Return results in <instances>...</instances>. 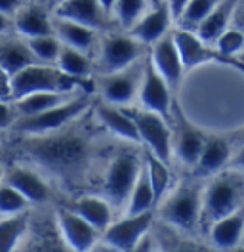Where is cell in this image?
I'll use <instances>...</instances> for the list:
<instances>
[{
  "label": "cell",
  "instance_id": "obj_47",
  "mask_svg": "<svg viewBox=\"0 0 244 252\" xmlns=\"http://www.w3.org/2000/svg\"><path fill=\"white\" fill-rule=\"evenodd\" d=\"M42 2H44L46 6H48V8L52 10V12H54V10L58 8V6H61V4H65L67 0H42Z\"/></svg>",
  "mask_w": 244,
  "mask_h": 252
},
{
  "label": "cell",
  "instance_id": "obj_21",
  "mask_svg": "<svg viewBox=\"0 0 244 252\" xmlns=\"http://www.w3.org/2000/svg\"><path fill=\"white\" fill-rule=\"evenodd\" d=\"M93 115H95L97 123L103 126L111 136L119 138L122 142L139 143L137 128L124 107H115V105H109L103 101H97L93 107Z\"/></svg>",
  "mask_w": 244,
  "mask_h": 252
},
{
  "label": "cell",
  "instance_id": "obj_24",
  "mask_svg": "<svg viewBox=\"0 0 244 252\" xmlns=\"http://www.w3.org/2000/svg\"><path fill=\"white\" fill-rule=\"evenodd\" d=\"M237 4H239V0H223L202 19V23L195 29V32L204 44L214 48L217 38L233 25V16L237 10Z\"/></svg>",
  "mask_w": 244,
  "mask_h": 252
},
{
  "label": "cell",
  "instance_id": "obj_52",
  "mask_svg": "<svg viewBox=\"0 0 244 252\" xmlns=\"http://www.w3.org/2000/svg\"><path fill=\"white\" fill-rule=\"evenodd\" d=\"M235 60H239V62H241V63H244V52H243V54H241V56H237Z\"/></svg>",
  "mask_w": 244,
  "mask_h": 252
},
{
  "label": "cell",
  "instance_id": "obj_6",
  "mask_svg": "<svg viewBox=\"0 0 244 252\" xmlns=\"http://www.w3.org/2000/svg\"><path fill=\"white\" fill-rule=\"evenodd\" d=\"M143 158L136 157L130 151H121L111 158L109 168L103 178V193L113 206H126L130 193L136 186L141 172Z\"/></svg>",
  "mask_w": 244,
  "mask_h": 252
},
{
  "label": "cell",
  "instance_id": "obj_23",
  "mask_svg": "<svg viewBox=\"0 0 244 252\" xmlns=\"http://www.w3.org/2000/svg\"><path fill=\"white\" fill-rule=\"evenodd\" d=\"M54 34L58 36L63 46H69L78 52H84L90 56V52H93L99 46V34L93 29H88L84 25H78L73 21L61 19V17L54 16Z\"/></svg>",
  "mask_w": 244,
  "mask_h": 252
},
{
  "label": "cell",
  "instance_id": "obj_10",
  "mask_svg": "<svg viewBox=\"0 0 244 252\" xmlns=\"http://www.w3.org/2000/svg\"><path fill=\"white\" fill-rule=\"evenodd\" d=\"M143 60L134 63L128 69L109 73V75H99L95 79V90L103 103L115 105V107H130L136 101L139 86H141V77H143Z\"/></svg>",
  "mask_w": 244,
  "mask_h": 252
},
{
  "label": "cell",
  "instance_id": "obj_48",
  "mask_svg": "<svg viewBox=\"0 0 244 252\" xmlns=\"http://www.w3.org/2000/svg\"><path fill=\"white\" fill-rule=\"evenodd\" d=\"M99 2H101V6L105 8L107 12H109V16H111V10H113V6H115L117 0H99Z\"/></svg>",
  "mask_w": 244,
  "mask_h": 252
},
{
  "label": "cell",
  "instance_id": "obj_43",
  "mask_svg": "<svg viewBox=\"0 0 244 252\" xmlns=\"http://www.w3.org/2000/svg\"><path fill=\"white\" fill-rule=\"evenodd\" d=\"M12 29H14V17L0 14V36L8 34V32L12 31Z\"/></svg>",
  "mask_w": 244,
  "mask_h": 252
},
{
  "label": "cell",
  "instance_id": "obj_2",
  "mask_svg": "<svg viewBox=\"0 0 244 252\" xmlns=\"http://www.w3.org/2000/svg\"><path fill=\"white\" fill-rule=\"evenodd\" d=\"M244 208V172L223 170L208 180L202 188V218L206 229L217 220Z\"/></svg>",
  "mask_w": 244,
  "mask_h": 252
},
{
  "label": "cell",
  "instance_id": "obj_46",
  "mask_svg": "<svg viewBox=\"0 0 244 252\" xmlns=\"http://www.w3.org/2000/svg\"><path fill=\"white\" fill-rule=\"evenodd\" d=\"M233 140H235V143H237V147L244 145V128H241L239 132H235V134H233Z\"/></svg>",
  "mask_w": 244,
  "mask_h": 252
},
{
  "label": "cell",
  "instance_id": "obj_25",
  "mask_svg": "<svg viewBox=\"0 0 244 252\" xmlns=\"http://www.w3.org/2000/svg\"><path fill=\"white\" fill-rule=\"evenodd\" d=\"M208 235L214 247L219 251H233L243 245L244 239V208L217 220L208 227Z\"/></svg>",
  "mask_w": 244,
  "mask_h": 252
},
{
  "label": "cell",
  "instance_id": "obj_39",
  "mask_svg": "<svg viewBox=\"0 0 244 252\" xmlns=\"http://www.w3.org/2000/svg\"><path fill=\"white\" fill-rule=\"evenodd\" d=\"M191 0H168V8H170V14H172V19H174V25L178 23V19L182 17L183 10L187 8V4H189Z\"/></svg>",
  "mask_w": 244,
  "mask_h": 252
},
{
  "label": "cell",
  "instance_id": "obj_15",
  "mask_svg": "<svg viewBox=\"0 0 244 252\" xmlns=\"http://www.w3.org/2000/svg\"><path fill=\"white\" fill-rule=\"evenodd\" d=\"M56 17L84 25L93 31H101L113 21L109 12L101 6L99 0H67L65 4L58 6L54 12Z\"/></svg>",
  "mask_w": 244,
  "mask_h": 252
},
{
  "label": "cell",
  "instance_id": "obj_14",
  "mask_svg": "<svg viewBox=\"0 0 244 252\" xmlns=\"http://www.w3.org/2000/svg\"><path fill=\"white\" fill-rule=\"evenodd\" d=\"M58 225L65 243L75 252H90L101 237V233L84 218H80L73 208L58 210Z\"/></svg>",
  "mask_w": 244,
  "mask_h": 252
},
{
  "label": "cell",
  "instance_id": "obj_17",
  "mask_svg": "<svg viewBox=\"0 0 244 252\" xmlns=\"http://www.w3.org/2000/svg\"><path fill=\"white\" fill-rule=\"evenodd\" d=\"M172 25H174V19L170 14V8L168 4H162V6H151L136 25L126 32L145 48H152L172 31Z\"/></svg>",
  "mask_w": 244,
  "mask_h": 252
},
{
  "label": "cell",
  "instance_id": "obj_37",
  "mask_svg": "<svg viewBox=\"0 0 244 252\" xmlns=\"http://www.w3.org/2000/svg\"><path fill=\"white\" fill-rule=\"evenodd\" d=\"M17 121V113L12 101H0V130H6L15 125Z\"/></svg>",
  "mask_w": 244,
  "mask_h": 252
},
{
  "label": "cell",
  "instance_id": "obj_38",
  "mask_svg": "<svg viewBox=\"0 0 244 252\" xmlns=\"http://www.w3.org/2000/svg\"><path fill=\"white\" fill-rule=\"evenodd\" d=\"M23 4H25L23 0H0V14L14 17Z\"/></svg>",
  "mask_w": 244,
  "mask_h": 252
},
{
  "label": "cell",
  "instance_id": "obj_32",
  "mask_svg": "<svg viewBox=\"0 0 244 252\" xmlns=\"http://www.w3.org/2000/svg\"><path fill=\"white\" fill-rule=\"evenodd\" d=\"M25 229H27L25 214L0 218V252H14Z\"/></svg>",
  "mask_w": 244,
  "mask_h": 252
},
{
  "label": "cell",
  "instance_id": "obj_7",
  "mask_svg": "<svg viewBox=\"0 0 244 252\" xmlns=\"http://www.w3.org/2000/svg\"><path fill=\"white\" fill-rule=\"evenodd\" d=\"M147 48L137 42L128 32H109L99 40L97 46V67L99 75L117 73L132 67L145 58Z\"/></svg>",
  "mask_w": 244,
  "mask_h": 252
},
{
  "label": "cell",
  "instance_id": "obj_1",
  "mask_svg": "<svg viewBox=\"0 0 244 252\" xmlns=\"http://www.w3.org/2000/svg\"><path fill=\"white\" fill-rule=\"evenodd\" d=\"M17 149H21L23 157L67 184L84 178L93 153L90 136L73 125L54 134L23 138Z\"/></svg>",
  "mask_w": 244,
  "mask_h": 252
},
{
  "label": "cell",
  "instance_id": "obj_11",
  "mask_svg": "<svg viewBox=\"0 0 244 252\" xmlns=\"http://www.w3.org/2000/svg\"><path fill=\"white\" fill-rule=\"evenodd\" d=\"M137 99H139L141 109L170 119V111L174 107L172 88L168 86L166 80L160 77V73L154 69L149 56H145V60H143V77H141Z\"/></svg>",
  "mask_w": 244,
  "mask_h": 252
},
{
  "label": "cell",
  "instance_id": "obj_20",
  "mask_svg": "<svg viewBox=\"0 0 244 252\" xmlns=\"http://www.w3.org/2000/svg\"><path fill=\"white\" fill-rule=\"evenodd\" d=\"M172 38H174V44L178 48V54H180V60H182L185 71L198 67V65H204L208 62H215V50L208 44H204L195 31L174 27Z\"/></svg>",
  "mask_w": 244,
  "mask_h": 252
},
{
  "label": "cell",
  "instance_id": "obj_13",
  "mask_svg": "<svg viewBox=\"0 0 244 252\" xmlns=\"http://www.w3.org/2000/svg\"><path fill=\"white\" fill-rule=\"evenodd\" d=\"M237 151V143L233 140V134L223 136V134H208L204 149L200 153L195 172L197 176H215L223 172L229 166L231 158Z\"/></svg>",
  "mask_w": 244,
  "mask_h": 252
},
{
  "label": "cell",
  "instance_id": "obj_4",
  "mask_svg": "<svg viewBox=\"0 0 244 252\" xmlns=\"http://www.w3.org/2000/svg\"><path fill=\"white\" fill-rule=\"evenodd\" d=\"M84 84L86 82L61 73L56 65H44V63L30 65L10 79L12 101L38 92H63V94L78 92V88H82Z\"/></svg>",
  "mask_w": 244,
  "mask_h": 252
},
{
  "label": "cell",
  "instance_id": "obj_12",
  "mask_svg": "<svg viewBox=\"0 0 244 252\" xmlns=\"http://www.w3.org/2000/svg\"><path fill=\"white\" fill-rule=\"evenodd\" d=\"M152 210L143 214H126L122 220L113 221L101 233L109 247L121 252H130L137 247V243L149 231L152 223Z\"/></svg>",
  "mask_w": 244,
  "mask_h": 252
},
{
  "label": "cell",
  "instance_id": "obj_33",
  "mask_svg": "<svg viewBox=\"0 0 244 252\" xmlns=\"http://www.w3.org/2000/svg\"><path fill=\"white\" fill-rule=\"evenodd\" d=\"M221 2L223 0H191L187 4V8L183 10L182 17L178 19L176 27L195 31L198 25L202 23V19L208 16L217 4H221Z\"/></svg>",
  "mask_w": 244,
  "mask_h": 252
},
{
  "label": "cell",
  "instance_id": "obj_54",
  "mask_svg": "<svg viewBox=\"0 0 244 252\" xmlns=\"http://www.w3.org/2000/svg\"><path fill=\"white\" fill-rule=\"evenodd\" d=\"M243 243H244V239H243Z\"/></svg>",
  "mask_w": 244,
  "mask_h": 252
},
{
  "label": "cell",
  "instance_id": "obj_49",
  "mask_svg": "<svg viewBox=\"0 0 244 252\" xmlns=\"http://www.w3.org/2000/svg\"><path fill=\"white\" fill-rule=\"evenodd\" d=\"M151 2V6H162V4H166L168 0H149Z\"/></svg>",
  "mask_w": 244,
  "mask_h": 252
},
{
  "label": "cell",
  "instance_id": "obj_18",
  "mask_svg": "<svg viewBox=\"0 0 244 252\" xmlns=\"http://www.w3.org/2000/svg\"><path fill=\"white\" fill-rule=\"evenodd\" d=\"M4 184L12 186L17 193H21L27 199V203L42 205L52 199L50 184L30 166H21V164L12 166L4 176Z\"/></svg>",
  "mask_w": 244,
  "mask_h": 252
},
{
  "label": "cell",
  "instance_id": "obj_27",
  "mask_svg": "<svg viewBox=\"0 0 244 252\" xmlns=\"http://www.w3.org/2000/svg\"><path fill=\"white\" fill-rule=\"evenodd\" d=\"M80 92H69V94H63V92H38V94H30L25 95L21 99H15L12 101L17 113V119L21 117H32V115H38V113H44L48 109H54L61 103L69 101L71 97H75Z\"/></svg>",
  "mask_w": 244,
  "mask_h": 252
},
{
  "label": "cell",
  "instance_id": "obj_31",
  "mask_svg": "<svg viewBox=\"0 0 244 252\" xmlns=\"http://www.w3.org/2000/svg\"><path fill=\"white\" fill-rule=\"evenodd\" d=\"M149 8H151L149 0H117L111 10V19L119 27L130 31Z\"/></svg>",
  "mask_w": 244,
  "mask_h": 252
},
{
  "label": "cell",
  "instance_id": "obj_42",
  "mask_svg": "<svg viewBox=\"0 0 244 252\" xmlns=\"http://www.w3.org/2000/svg\"><path fill=\"white\" fill-rule=\"evenodd\" d=\"M235 29L244 32V0H239L237 4V10H235V16H233V25Z\"/></svg>",
  "mask_w": 244,
  "mask_h": 252
},
{
  "label": "cell",
  "instance_id": "obj_51",
  "mask_svg": "<svg viewBox=\"0 0 244 252\" xmlns=\"http://www.w3.org/2000/svg\"><path fill=\"white\" fill-rule=\"evenodd\" d=\"M231 252H244V243H243V245H239L237 249H233Z\"/></svg>",
  "mask_w": 244,
  "mask_h": 252
},
{
  "label": "cell",
  "instance_id": "obj_26",
  "mask_svg": "<svg viewBox=\"0 0 244 252\" xmlns=\"http://www.w3.org/2000/svg\"><path fill=\"white\" fill-rule=\"evenodd\" d=\"M113 208L115 206L111 205L105 197H97V195H84V197L76 199L73 205V210L76 214L80 218H84L99 233H103L115 221L113 220Z\"/></svg>",
  "mask_w": 244,
  "mask_h": 252
},
{
  "label": "cell",
  "instance_id": "obj_40",
  "mask_svg": "<svg viewBox=\"0 0 244 252\" xmlns=\"http://www.w3.org/2000/svg\"><path fill=\"white\" fill-rule=\"evenodd\" d=\"M0 101H12V86H10V77L2 71L0 67Z\"/></svg>",
  "mask_w": 244,
  "mask_h": 252
},
{
  "label": "cell",
  "instance_id": "obj_28",
  "mask_svg": "<svg viewBox=\"0 0 244 252\" xmlns=\"http://www.w3.org/2000/svg\"><path fill=\"white\" fill-rule=\"evenodd\" d=\"M56 67L61 73H65L76 80H82V82H86V79L93 71V63H92V58L88 54L73 50L69 46H63V44H61V52L58 62H56Z\"/></svg>",
  "mask_w": 244,
  "mask_h": 252
},
{
  "label": "cell",
  "instance_id": "obj_29",
  "mask_svg": "<svg viewBox=\"0 0 244 252\" xmlns=\"http://www.w3.org/2000/svg\"><path fill=\"white\" fill-rule=\"evenodd\" d=\"M143 168L149 176V182L154 191V197H156V205H160L166 197L170 184H172V172H170V164L160 160L158 157H154L152 153H149L145 149L143 153Z\"/></svg>",
  "mask_w": 244,
  "mask_h": 252
},
{
  "label": "cell",
  "instance_id": "obj_44",
  "mask_svg": "<svg viewBox=\"0 0 244 252\" xmlns=\"http://www.w3.org/2000/svg\"><path fill=\"white\" fill-rule=\"evenodd\" d=\"M166 252H208V251H204L200 247H195V245H178V247H174V249H170Z\"/></svg>",
  "mask_w": 244,
  "mask_h": 252
},
{
  "label": "cell",
  "instance_id": "obj_45",
  "mask_svg": "<svg viewBox=\"0 0 244 252\" xmlns=\"http://www.w3.org/2000/svg\"><path fill=\"white\" fill-rule=\"evenodd\" d=\"M219 63H225V65H231V67H235L237 71H241L244 75V63H241L239 60H235V58H223V60H217Z\"/></svg>",
  "mask_w": 244,
  "mask_h": 252
},
{
  "label": "cell",
  "instance_id": "obj_22",
  "mask_svg": "<svg viewBox=\"0 0 244 252\" xmlns=\"http://www.w3.org/2000/svg\"><path fill=\"white\" fill-rule=\"evenodd\" d=\"M40 63L36 56L30 52L29 44L19 34H4L0 36V67L12 79L19 71L30 65Z\"/></svg>",
  "mask_w": 244,
  "mask_h": 252
},
{
  "label": "cell",
  "instance_id": "obj_34",
  "mask_svg": "<svg viewBox=\"0 0 244 252\" xmlns=\"http://www.w3.org/2000/svg\"><path fill=\"white\" fill-rule=\"evenodd\" d=\"M30 52L36 56V60L44 65H56L61 52V42L58 40L56 34H46L38 38H30L27 40Z\"/></svg>",
  "mask_w": 244,
  "mask_h": 252
},
{
  "label": "cell",
  "instance_id": "obj_5",
  "mask_svg": "<svg viewBox=\"0 0 244 252\" xmlns=\"http://www.w3.org/2000/svg\"><path fill=\"white\" fill-rule=\"evenodd\" d=\"M202 188L187 184L174 189L160 203V218L180 231H195L202 218Z\"/></svg>",
  "mask_w": 244,
  "mask_h": 252
},
{
  "label": "cell",
  "instance_id": "obj_53",
  "mask_svg": "<svg viewBox=\"0 0 244 252\" xmlns=\"http://www.w3.org/2000/svg\"><path fill=\"white\" fill-rule=\"evenodd\" d=\"M25 4H29V2H42V0H23Z\"/></svg>",
  "mask_w": 244,
  "mask_h": 252
},
{
  "label": "cell",
  "instance_id": "obj_35",
  "mask_svg": "<svg viewBox=\"0 0 244 252\" xmlns=\"http://www.w3.org/2000/svg\"><path fill=\"white\" fill-rule=\"evenodd\" d=\"M214 50H215V62L223 60V58L241 56L244 52V32L235 27H229L227 31L217 38V42L214 44Z\"/></svg>",
  "mask_w": 244,
  "mask_h": 252
},
{
  "label": "cell",
  "instance_id": "obj_41",
  "mask_svg": "<svg viewBox=\"0 0 244 252\" xmlns=\"http://www.w3.org/2000/svg\"><path fill=\"white\" fill-rule=\"evenodd\" d=\"M229 168L231 170H237V172H244V145L237 147L235 155H233L231 162H229Z\"/></svg>",
  "mask_w": 244,
  "mask_h": 252
},
{
  "label": "cell",
  "instance_id": "obj_9",
  "mask_svg": "<svg viewBox=\"0 0 244 252\" xmlns=\"http://www.w3.org/2000/svg\"><path fill=\"white\" fill-rule=\"evenodd\" d=\"M137 128L139 143L164 162H172V130L168 119L141 107H124Z\"/></svg>",
  "mask_w": 244,
  "mask_h": 252
},
{
  "label": "cell",
  "instance_id": "obj_50",
  "mask_svg": "<svg viewBox=\"0 0 244 252\" xmlns=\"http://www.w3.org/2000/svg\"><path fill=\"white\" fill-rule=\"evenodd\" d=\"M4 176H6V170H4V166H2V162H0V184H2Z\"/></svg>",
  "mask_w": 244,
  "mask_h": 252
},
{
  "label": "cell",
  "instance_id": "obj_19",
  "mask_svg": "<svg viewBox=\"0 0 244 252\" xmlns=\"http://www.w3.org/2000/svg\"><path fill=\"white\" fill-rule=\"evenodd\" d=\"M149 58H151L154 69L160 73V77L166 80L168 86L172 88V92L180 86V82L183 79V63L180 60V54H178V48L174 44V38H172V31L168 32L162 40H158L149 52Z\"/></svg>",
  "mask_w": 244,
  "mask_h": 252
},
{
  "label": "cell",
  "instance_id": "obj_16",
  "mask_svg": "<svg viewBox=\"0 0 244 252\" xmlns=\"http://www.w3.org/2000/svg\"><path fill=\"white\" fill-rule=\"evenodd\" d=\"M54 14L44 2H29L19 8L14 16V31L25 38H38L46 34H54Z\"/></svg>",
  "mask_w": 244,
  "mask_h": 252
},
{
  "label": "cell",
  "instance_id": "obj_30",
  "mask_svg": "<svg viewBox=\"0 0 244 252\" xmlns=\"http://www.w3.org/2000/svg\"><path fill=\"white\" fill-rule=\"evenodd\" d=\"M156 206V197H154V191L149 182V176L145 172V168L141 166V172L137 176V182L132 193H130V199L126 203V214H143V212H151Z\"/></svg>",
  "mask_w": 244,
  "mask_h": 252
},
{
  "label": "cell",
  "instance_id": "obj_8",
  "mask_svg": "<svg viewBox=\"0 0 244 252\" xmlns=\"http://www.w3.org/2000/svg\"><path fill=\"white\" fill-rule=\"evenodd\" d=\"M168 123L172 130V157H176L182 164L195 170L208 134L193 125L176 103L170 111Z\"/></svg>",
  "mask_w": 244,
  "mask_h": 252
},
{
  "label": "cell",
  "instance_id": "obj_3",
  "mask_svg": "<svg viewBox=\"0 0 244 252\" xmlns=\"http://www.w3.org/2000/svg\"><path fill=\"white\" fill-rule=\"evenodd\" d=\"M92 107V95L88 92H80L69 101L61 103L54 109H48L44 113L32 115V117H21L15 121L12 126L15 134L23 138H32V136H46L60 132L67 126L75 125L76 121Z\"/></svg>",
  "mask_w": 244,
  "mask_h": 252
},
{
  "label": "cell",
  "instance_id": "obj_36",
  "mask_svg": "<svg viewBox=\"0 0 244 252\" xmlns=\"http://www.w3.org/2000/svg\"><path fill=\"white\" fill-rule=\"evenodd\" d=\"M27 206H29V203L21 193H17L8 184H0V216L2 218L25 214Z\"/></svg>",
  "mask_w": 244,
  "mask_h": 252
}]
</instances>
